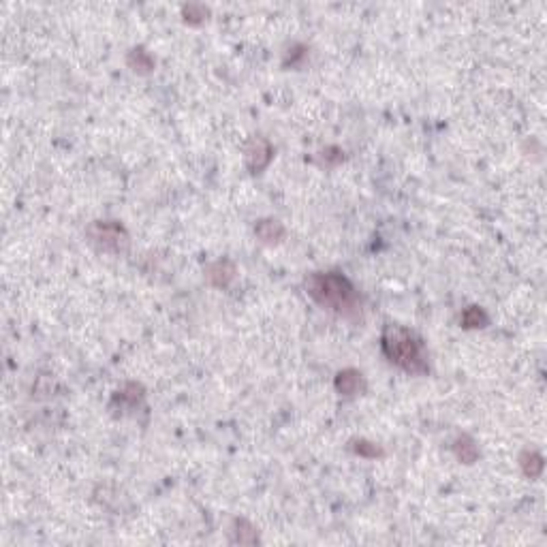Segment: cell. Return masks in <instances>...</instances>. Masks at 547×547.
I'll list each match as a JSON object with an SVG mask.
<instances>
[{"label": "cell", "instance_id": "14", "mask_svg": "<svg viewBox=\"0 0 547 547\" xmlns=\"http://www.w3.org/2000/svg\"><path fill=\"white\" fill-rule=\"evenodd\" d=\"M351 449L358 456H362V458H380V456H383V449H380L378 445H374V443H370V441H364V438L362 441H353Z\"/></svg>", "mask_w": 547, "mask_h": 547}, {"label": "cell", "instance_id": "16", "mask_svg": "<svg viewBox=\"0 0 547 547\" xmlns=\"http://www.w3.org/2000/svg\"><path fill=\"white\" fill-rule=\"evenodd\" d=\"M321 158H323V165H327V167H334V165H338V163L344 158V154H342L340 148H334V146H331V148H325V150H323V156H321Z\"/></svg>", "mask_w": 547, "mask_h": 547}, {"label": "cell", "instance_id": "6", "mask_svg": "<svg viewBox=\"0 0 547 547\" xmlns=\"http://www.w3.org/2000/svg\"><path fill=\"white\" fill-rule=\"evenodd\" d=\"M334 387L340 396H358L366 389V378L360 370L355 368H344L336 374V380H334Z\"/></svg>", "mask_w": 547, "mask_h": 547}, {"label": "cell", "instance_id": "5", "mask_svg": "<svg viewBox=\"0 0 547 547\" xmlns=\"http://www.w3.org/2000/svg\"><path fill=\"white\" fill-rule=\"evenodd\" d=\"M235 274H237V268L229 259H219L205 268L207 282L212 284V287H219V289H227L229 284L235 280Z\"/></svg>", "mask_w": 547, "mask_h": 547}, {"label": "cell", "instance_id": "3", "mask_svg": "<svg viewBox=\"0 0 547 547\" xmlns=\"http://www.w3.org/2000/svg\"><path fill=\"white\" fill-rule=\"evenodd\" d=\"M90 242L105 252H124L129 248V231L118 221H94L86 229Z\"/></svg>", "mask_w": 547, "mask_h": 547}, {"label": "cell", "instance_id": "10", "mask_svg": "<svg viewBox=\"0 0 547 547\" xmlns=\"http://www.w3.org/2000/svg\"><path fill=\"white\" fill-rule=\"evenodd\" d=\"M519 468L530 479L541 477V472H543V458H541V454H537V451H532V449H526L524 454L519 456Z\"/></svg>", "mask_w": 547, "mask_h": 547}, {"label": "cell", "instance_id": "7", "mask_svg": "<svg viewBox=\"0 0 547 547\" xmlns=\"http://www.w3.org/2000/svg\"><path fill=\"white\" fill-rule=\"evenodd\" d=\"M144 400V387L137 385V383H127L120 391L113 393V400H111V409H120V411H127V409H133L137 404Z\"/></svg>", "mask_w": 547, "mask_h": 547}, {"label": "cell", "instance_id": "1", "mask_svg": "<svg viewBox=\"0 0 547 547\" xmlns=\"http://www.w3.org/2000/svg\"><path fill=\"white\" fill-rule=\"evenodd\" d=\"M306 293L321 308L340 317H355L360 313V291L342 272H313L304 280Z\"/></svg>", "mask_w": 547, "mask_h": 547}, {"label": "cell", "instance_id": "9", "mask_svg": "<svg viewBox=\"0 0 547 547\" xmlns=\"http://www.w3.org/2000/svg\"><path fill=\"white\" fill-rule=\"evenodd\" d=\"M454 454L462 464H472L479 458V447L474 445V441L470 436L462 434L454 441Z\"/></svg>", "mask_w": 547, "mask_h": 547}, {"label": "cell", "instance_id": "13", "mask_svg": "<svg viewBox=\"0 0 547 547\" xmlns=\"http://www.w3.org/2000/svg\"><path fill=\"white\" fill-rule=\"evenodd\" d=\"M235 543H240V545H252L259 541V535H257V528L252 524H248L246 519H235Z\"/></svg>", "mask_w": 547, "mask_h": 547}, {"label": "cell", "instance_id": "8", "mask_svg": "<svg viewBox=\"0 0 547 547\" xmlns=\"http://www.w3.org/2000/svg\"><path fill=\"white\" fill-rule=\"evenodd\" d=\"M254 235L263 244H276L284 237V227L276 219H263V221H259L254 225Z\"/></svg>", "mask_w": 547, "mask_h": 547}, {"label": "cell", "instance_id": "15", "mask_svg": "<svg viewBox=\"0 0 547 547\" xmlns=\"http://www.w3.org/2000/svg\"><path fill=\"white\" fill-rule=\"evenodd\" d=\"M207 7H203V5H197V3H190V5H184L182 7V15H184V19L186 21H190V24H199V21H203L205 17H207Z\"/></svg>", "mask_w": 547, "mask_h": 547}, {"label": "cell", "instance_id": "2", "mask_svg": "<svg viewBox=\"0 0 547 547\" xmlns=\"http://www.w3.org/2000/svg\"><path fill=\"white\" fill-rule=\"evenodd\" d=\"M380 349H383L385 358L393 366L402 368L404 372L425 374L430 370V364H427V349L423 340L415 334V331L407 327L387 323L383 327V334H380Z\"/></svg>", "mask_w": 547, "mask_h": 547}, {"label": "cell", "instance_id": "11", "mask_svg": "<svg viewBox=\"0 0 547 547\" xmlns=\"http://www.w3.org/2000/svg\"><path fill=\"white\" fill-rule=\"evenodd\" d=\"M127 62L135 73H150L154 68V58L144 50V47H133L127 56Z\"/></svg>", "mask_w": 547, "mask_h": 547}, {"label": "cell", "instance_id": "4", "mask_svg": "<svg viewBox=\"0 0 547 547\" xmlns=\"http://www.w3.org/2000/svg\"><path fill=\"white\" fill-rule=\"evenodd\" d=\"M274 158V146L266 137H252L244 150V163L250 174H261Z\"/></svg>", "mask_w": 547, "mask_h": 547}, {"label": "cell", "instance_id": "12", "mask_svg": "<svg viewBox=\"0 0 547 547\" xmlns=\"http://www.w3.org/2000/svg\"><path fill=\"white\" fill-rule=\"evenodd\" d=\"M460 321H462V327H466V329H479V327H485L490 323V317L485 315V310L481 306H468L462 313Z\"/></svg>", "mask_w": 547, "mask_h": 547}]
</instances>
